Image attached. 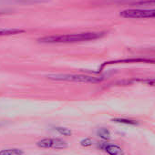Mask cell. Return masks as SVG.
<instances>
[{
  "instance_id": "1",
  "label": "cell",
  "mask_w": 155,
  "mask_h": 155,
  "mask_svg": "<svg viewBox=\"0 0 155 155\" xmlns=\"http://www.w3.org/2000/svg\"><path fill=\"white\" fill-rule=\"evenodd\" d=\"M105 33L102 32H82L74 34H64V35H53L46 36L38 39L39 43L44 44H68L96 40L102 38Z\"/></svg>"
},
{
  "instance_id": "2",
  "label": "cell",
  "mask_w": 155,
  "mask_h": 155,
  "mask_svg": "<svg viewBox=\"0 0 155 155\" xmlns=\"http://www.w3.org/2000/svg\"><path fill=\"white\" fill-rule=\"evenodd\" d=\"M46 77L51 81L76 83H99L103 81V78L82 74H49Z\"/></svg>"
},
{
  "instance_id": "3",
  "label": "cell",
  "mask_w": 155,
  "mask_h": 155,
  "mask_svg": "<svg viewBox=\"0 0 155 155\" xmlns=\"http://www.w3.org/2000/svg\"><path fill=\"white\" fill-rule=\"evenodd\" d=\"M120 16L124 18L132 19H144V18H155V8L153 9H125L120 12Z\"/></svg>"
},
{
  "instance_id": "4",
  "label": "cell",
  "mask_w": 155,
  "mask_h": 155,
  "mask_svg": "<svg viewBox=\"0 0 155 155\" xmlns=\"http://www.w3.org/2000/svg\"><path fill=\"white\" fill-rule=\"evenodd\" d=\"M37 146L43 149H57V150H62L68 147V144L58 138H46L42 139L41 140H38L37 142Z\"/></svg>"
},
{
  "instance_id": "5",
  "label": "cell",
  "mask_w": 155,
  "mask_h": 155,
  "mask_svg": "<svg viewBox=\"0 0 155 155\" xmlns=\"http://www.w3.org/2000/svg\"><path fill=\"white\" fill-rule=\"evenodd\" d=\"M99 147L106 151L109 155H124V150L121 147L116 144H109L106 142H101Z\"/></svg>"
},
{
  "instance_id": "6",
  "label": "cell",
  "mask_w": 155,
  "mask_h": 155,
  "mask_svg": "<svg viewBox=\"0 0 155 155\" xmlns=\"http://www.w3.org/2000/svg\"><path fill=\"white\" fill-rule=\"evenodd\" d=\"M141 63V62H145V63H155V60L152 59H146V58H130V59H119V60H113V61H109V62H105L101 66V71L103 69L104 67L108 66V65H111V64H119V63Z\"/></svg>"
},
{
  "instance_id": "7",
  "label": "cell",
  "mask_w": 155,
  "mask_h": 155,
  "mask_svg": "<svg viewBox=\"0 0 155 155\" xmlns=\"http://www.w3.org/2000/svg\"><path fill=\"white\" fill-rule=\"evenodd\" d=\"M25 30L20 28H0V37L2 36H11L20 33H24Z\"/></svg>"
},
{
  "instance_id": "8",
  "label": "cell",
  "mask_w": 155,
  "mask_h": 155,
  "mask_svg": "<svg viewBox=\"0 0 155 155\" xmlns=\"http://www.w3.org/2000/svg\"><path fill=\"white\" fill-rule=\"evenodd\" d=\"M23 150L19 149H7L0 150V155H23Z\"/></svg>"
},
{
  "instance_id": "9",
  "label": "cell",
  "mask_w": 155,
  "mask_h": 155,
  "mask_svg": "<svg viewBox=\"0 0 155 155\" xmlns=\"http://www.w3.org/2000/svg\"><path fill=\"white\" fill-rule=\"evenodd\" d=\"M111 121L116 122V123H120V124H126V125H138V122L136 120H128L124 118H114L111 120Z\"/></svg>"
},
{
  "instance_id": "10",
  "label": "cell",
  "mask_w": 155,
  "mask_h": 155,
  "mask_svg": "<svg viewBox=\"0 0 155 155\" xmlns=\"http://www.w3.org/2000/svg\"><path fill=\"white\" fill-rule=\"evenodd\" d=\"M97 134L100 138H101L102 140H110V132L108 129L105 128H101L98 130Z\"/></svg>"
},
{
  "instance_id": "11",
  "label": "cell",
  "mask_w": 155,
  "mask_h": 155,
  "mask_svg": "<svg viewBox=\"0 0 155 155\" xmlns=\"http://www.w3.org/2000/svg\"><path fill=\"white\" fill-rule=\"evenodd\" d=\"M55 130L60 134V135H63V136H71L72 135V131L68 129V128H64V127H56Z\"/></svg>"
},
{
  "instance_id": "12",
  "label": "cell",
  "mask_w": 155,
  "mask_h": 155,
  "mask_svg": "<svg viewBox=\"0 0 155 155\" xmlns=\"http://www.w3.org/2000/svg\"><path fill=\"white\" fill-rule=\"evenodd\" d=\"M80 143L82 147H90L92 145V140L90 138H85V139L81 140Z\"/></svg>"
},
{
  "instance_id": "13",
  "label": "cell",
  "mask_w": 155,
  "mask_h": 155,
  "mask_svg": "<svg viewBox=\"0 0 155 155\" xmlns=\"http://www.w3.org/2000/svg\"><path fill=\"white\" fill-rule=\"evenodd\" d=\"M137 4L142 6H155V0H145V1H140Z\"/></svg>"
},
{
  "instance_id": "14",
  "label": "cell",
  "mask_w": 155,
  "mask_h": 155,
  "mask_svg": "<svg viewBox=\"0 0 155 155\" xmlns=\"http://www.w3.org/2000/svg\"><path fill=\"white\" fill-rule=\"evenodd\" d=\"M142 83H145L149 86H153L155 87V79H146V80H141L140 81Z\"/></svg>"
}]
</instances>
